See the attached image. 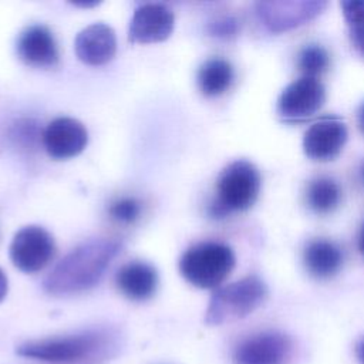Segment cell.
Returning <instances> with one entry per match:
<instances>
[{
  "label": "cell",
  "instance_id": "cell-24",
  "mask_svg": "<svg viewBox=\"0 0 364 364\" xmlns=\"http://www.w3.org/2000/svg\"><path fill=\"white\" fill-rule=\"evenodd\" d=\"M355 354H357V358L361 364H364V338H361L355 347Z\"/></svg>",
  "mask_w": 364,
  "mask_h": 364
},
{
  "label": "cell",
  "instance_id": "cell-22",
  "mask_svg": "<svg viewBox=\"0 0 364 364\" xmlns=\"http://www.w3.org/2000/svg\"><path fill=\"white\" fill-rule=\"evenodd\" d=\"M237 20L230 16L220 17L209 24V33L218 38H230L237 34Z\"/></svg>",
  "mask_w": 364,
  "mask_h": 364
},
{
  "label": "cell",
  "instance_id": "cell-3",
  "mask_svg": "<svg viewBox=\"0 0 364 364\" xmlns=\"http://www.w3.org/2000/svg\"><path fill=\"white\" fill-rule=\"evenodd\" d=\"M262 179L259 169L246 159L226 165L216 181V196L209 206L212 218H223L230 212L246 210L257 199Z\"/></svg>",
  "mask_w": 364,
  "mask_h": 364
},
{
  "label": "cell",
  "instance_id": "cell-27",
  "mask_svg": "<svg viewBox=\"0 0 364 364\" xmlns=\"http://www.w3.org/2000/svg\"><path fill=\"white\" fill-rule=\"evenodd\" d=\"M361 175H363V179H364V164H363V166H361Z\"/></svg>",
  "mask_w": 364,
  "mask_h": 364
},
{
  "label": "cell",
  "instance_id": "cell-9",
  "mask_svg": "<svg viewBox=\"0 0 364 364\" xmlns=\"http://www.w3.org/2000/svg\"><path fill=\"white\" fill-rule=\"evenodd\" d=\"M324 100V85L314 77L303 75L284 87L277 100V111L284 119L299 121L318 111Z\"/></svg>",
  "mask_w": 364,
  "mask_h": 364
},
{
  "label": "cell",
  "instance_id": "cell-25",
  "mask_svg": "<svg viewBox=\"0 0 364 364\" xmlns=\"http://www.w3.org/2000/svg\"><path fill=\"white\" fill-rule=\"evenodd\" d=\"M358 250L361 253V256L364 257V223L360 229V233H358Z\"/></svg>",
  "mask_w": 364,
  "mask_h": 364
},
{
  "label": "cell",
  "instance_id": "cell-26",
  "mask_svg": "<svg viewBox=\"0 0 364 364\" xmlns=\"http://www.w3.org/2000/svg\"><path fill=\"white\" fill-rule=\"evenodd\" d=\"M358 125H360V128L364 132V102L361 104V107L358 109Z\"/></svg>",
  "mask_w": 364,
  "mask_h": 364
},
{
  "label": "cell",
  "instance_id": "cell-16",
  "mask_svg": "<svg viewBox=\"0 0 364 364\" xmlns=\"http://www.w3.org/2000/svg\"><path fill=\"white\" fill-rule=\"evenodd\" d=\"M303 260L311 276L327 279L340 270L343 264V253L336 243L326 239H316L306 246Z\"/></svg>",
  "mask_w": 364,
  "mask_h": 364
},
{
  "label": "cell",
  "instance_id": "cell-23",
  "mask_svg": "<svg viewBox=\"0 0 364 364\" xmlns=\"http://www.w3.org/2000/svg\"><path fill=\"white\" fill-rule=\"evenodd\" d=\"M7 290H9V282L4 272L0 269V301L6 297Z\"/></svg>",
  "mask_w": 364,
  "mask_h": 364
},
{
  "label": "cell",
  "instance_id": "cell-8",
  "mask_svg": "<svg viewBox=\"0 0 364 364\" xmlns=\"http://www.w3.org/2000/svg\"><path fill=\"white\" fill-rule=\"evenodd\" d=\"M293 344L289 336L267 330L242 340L233 351L235 364H287Z\"/></svg>",
  "mask_w": 364,
  "mask_h": 364
},
{
  "label": "cell",
  "instance_id": "cell-1",
  "mask_svg": "<svg viewBox=\"0 0 364 364\" xmlns=\"http://www.w3.org/2000/svg\"><path fill=\"white\" fill-rule=\"evenodd\" d=\"M117 331L92 328L81 333L27 341L16 353L24 358L53 364H107L121 351Z\"/></svg>",
  "mask_w": 364,
  "mask_h": 364
},
{
  "label": "cell",
  "instance_id": "cell-2",
  "mask_svg": "<svg viewBox=\"0 0 364 364\" xmlns=\"http://www.w3.org/2000/svg\"><path fill=\"white\" fill-rule=\"evenodd\" d=\"M121 252V243L109 237L88 239L67 253L44 279L48 294L67 296L94 287L112 259Z\"/></svg>",
  "mask_w": 364,
  "mask_h": 364
},
{
  "label": "cell",
  "instance_id": "cell-20",
  "mask_svg": "<svg viewBox=\"0 0 364 364\" xmlns=\"http://www.w3.org/2000/svg\"><path fill=\"white\" fill-rule=\"evenodd\" d=\"M328 64V53L318 44H309L299 54V67L307 77L317 78L318 74L327 70Z\"/></svg>",
  "mask_w": 364,
  "mask_h": 364
},
{
  "label": "cell",
  "instance_id": "cell-4",
  "mask_svg": "<svg viewBox=\"0 0 364 364\" xmlns=\"http://www.w3.org/2000/svg\"><path fill=\"white\" fill-rule=\"evenodd\" d=\"M266 297V283L253 274L218 287L210 296L205 313V323L219 326L240 320L255 311Z\"/></svg>",
  "mask_w": 364,
  "mask_h": 364
},
{
  "label": "cell",
  "instance_id": "cell-6",
  "mask_svg": "<svg viewBox=\"0 0 364 364\" xmlns=\"http://www.w3.org/2000/svg\"><path fill=\"white\" fill-rule=\"evenodd\" d=\"M55 252L53 236L41 226L21 228L10 243L13 264L26 273H34L48 264Z\"/></svg>",
  "mask_w": 364,
  "mask_h": 364
},
{
  "label": "cell",
  "instance_id": "cell-19",
  "mask_svg": "<svg viewBox=\"0 0 364 364\" xmlns=\"http://www.w3.org/2000/svg\"><path fill=\"white\" fill-rule=\"evenodd\" d=\"M343 14L350 27V37L355 48L364 55V1L350 0L341 3Z\"/></svg>",
  "mask_w": 364,
  "mask_h": 364
},
{
  "label": "cell",
  "instance_id": "cell-12",
  "mask_svg": "<svg viewBox=\"0 0 364 364\" xmlns=\"http://www.w3.org/2000/svg\"><path fill=\"white\" fill-rule=\"evenodd\" d=\"M347 141V128L336 117H324L316 121L304 134L303 151L316 161L333 159L340 154Z\"/></svg>",
  "mask_w": 364,
  "mask_h": 364
},
{
  "label": "cell",
  "instance_id": "cell-17",
  "mask_svg": "<svg viewBox=\"0 0 364 364\" xmlns=\"http://www.w3.org/2000/svg\"><path fill=\"white\" fill-rule=\"evenodd\" d=\"M198 87L203 95L216 97L223 94L233 81L232 64L220 57H212L202 63L198 70Z\"/></svg>",
  "mask_w": 364,
  "mask_h": 364
},
{
  "label": "cell",
  "instance_id": "cell-10",
  "mask_svg": "<svg viewBox=\"0 0 364 364\" xmlns=\"http://www.w3.org/2000/svg\"><path fill=\"white\" fill-rule=\"evenodd\" d=\"M175 24L172 10L161 3H145L135 9L129 30L128 40L131 43H158L166 40Z\"/></svg>",
  "mask_w": 364,
  "mask_h": 364
},
{
  "label": "cell",
  "instance_id": "cell-15",
  "mask_svg": "<svg viewBox=\"0 0 364 364\" xmlns=\"http://www.w3.org/2000/svg\"><path fill=\"white\" fill-rule=\"evenodd\" d=\"M115 283L127 299L142 301L154 296L158 287V273L152 264L134 260L118 270Z\"/></svg>",
  "mask_w": 364,
  "mask_h": 364
},
{
  "label": "cell",
  "instance_id": "cell-21",
  "mask_svg": "<svg viewBox=\"0 0 364 364\" xmlns=\"http://www.w3.org/2000/svg\"><path fill=\"white\" fill-rule=\"evenodd\" d=\"M111 218L119 223H132L139 218L141 205L135 198H119L109 205L108 209Z\"/></svg>",
  "mask_w": 364,
  "mask_h": 364
},
{
  "label": "cell",
  "instance_id": "cell-7",
  "mask_svg": "<svg viewBox=\"0 0 364 364\" xmlns=\"http://www.w3.org/2000/svg\"><path fill=\"white\" fill-rule=\"evenodd\" d=\"M326 7V1L317 0H270L256 4V14L262 24L272 33H282L299 27Z\"/></svg>",
  "mask_w": 364,
  "mask_h": 364
},
{
  "label": "cell",
  "instance_id": "cell-5",
  "mask_svg": "<svg viewBox=\"0 0 364 364\" xmlns=\"http://www.w3.org/2000/svg\"><path fill=\"white\" fill-rule=\"evenodd\" d=\"M233 250L220 242H200L191 246L179 260V272L199 289H218L235 267Z\"/></svg>",
  "mask_w": 364,
  "mask_h": 364
},
{
  "label": "cell",
  "instance_id": "cell-13",
  "mask_svg": "<svg viewBox=\"0 0 364 364\" xmlns=\"http://www.w3.org/2000/svg\"><path fill=\"white\" fill-rule=\"evenodd\" d=\"M74 50L78 60L88 65L105 64L117 51L115 31L104 23L90 24L77 34Z\"/></svg>",
  "mask_w": 364,
  "mask_h": 364
},
{
  "label": "cell",
  "instance_id": "cell-14",
  "mask_svg": "<svg viewBox=\"0 0 364 364\" xmlns=\"http://www.w3.org/2000/svg\"><path fill=\"white\" fill-rule=\"evenodd\" d=\"M17 54L33 67H53L58 61L57 41L48 27L43 24L28 26L20 33Z\"/></svg>",
  "mask_w": 364,
  "mask_h": 364
},
{
  "label": "cell",
  "instance_id": "cell-11",
  "mask_svg": "<svg viewBox=\"0 0 364 364\" xmlns=\"http://www.w3.org/2000/svg\"><path fill=\"white\" fill-rule=\"evenodd\" d=\"M88 132L84 124L70 117H58L48 122L43 132V144L54 159H68L84 151Z\"/></svg>",
  "mask_w": 364,
  "mask_h": 364
},
{
  "label": "cell",
  "instance_id": "cell-18",
  "mask_svg": "<svg viewBox=\"0 0 364 364\" xmlns=\"http://www.w3.org/2000/svg\"><path fill=\"white\" fill-rule=\"evenodd\" d=\"M341 198L340 186L327 176L316 178L307 188V203L316 213H328L337 208Z\"/></svg>",
  "mask_w": 364,
  "mask_h": 364
}]
</instances>
